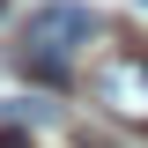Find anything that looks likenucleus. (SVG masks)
<instances>
[{
    "instance_id": "obj_3",
    "label": "nucleus",
    "mask_w": 148,
    "mask_h": 148,
    "mask_svg": "<svg viewBox=\"0 0 148 148\" xmlns=\"http://www.w3.org/2000/svg\"><path fill=\"white\" fill-rule=\"evenodd\" d=\"M0 15H8V0H0Z\"/></svg>"
},
{
    "instance_id": "obj_4",
    "label": "nucleus",
    "mask_w": 148,
    "mask_h": 148,
    "mask_svg": "<svg viewBox=\"0 0 148 148\" xmlns=\"http://www.w3.org/2000/svg\"><path fill=\"white\" fill-rule=\"evenodd\" d=\"M141 8H148V0H141Z\"/></svg>"
},
{
    "instance_id": "obj_1",
    "label": "nucleus",
    "mask_w": 148,
    "mask_h": 148,
    "mask_svg": "<svg viewBox=\"0 0 148 148\" xmlns=\"http://www.w3.org/2000/svg\"><path fill=\"white\" fill-rule=\"evenodd\" d=\"M96 37H104V15H96L89 0H45V8H30V22H22L15 67L30 74V82H45V89H67L74 59L89 52Z\"/></svg>"
},
{
    "instance_id": "obj_2",
    "label": "nucleus",
    "mask_w": 148,
    "mask_h": 148,
    "mask_svg": "<svg viewBox=\"0 0 148 148\" xmlns=\"http://www.w3.org/2000/svg\"><path fill=\"white\" fill-rule=\"evenodd\" d=\"M96 104L111 119H126V126H148V52H111L104 67L89 74Z\"/></svg>"
}]
</instances>
